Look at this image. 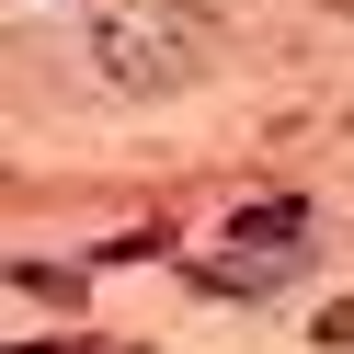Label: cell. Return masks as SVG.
<instances>
[{
	"label": "cell",
	"mask_w": 354,
	"mask_h": 354,
	"mask_svg": "<svg viewBox=\"0 0 354 354\" xmlns=\"http://www.w3.org/2000/svg\"><path fill=\"white\" fill-rule=\"evenodd\" d=\"M206 46H217V24L194 12V0H103L92 12V57H103V80H126V92L194 80Z\"/></svg>",
	"instance_id": "obj_1"
},
{
	"label": "cell",
	"mask_w": 354,
	"mask_h": 354,
	"mask_svg": "<svg viewBox=\"0 0 354 354\" xmlns=\"http://www.w3.org/2000/svg\"><path fill=\"white\" fill-rule=\"evenodd\" d=\"M320 217H308V194H263V206L229 217V252H286V240H308Z\"/></svg>",
	"instance_id": "obj_2"
},
{
	"label": "cell",
	"mask_w": 354,
	"mask_h": 354,
	"mask_svg": "<svg viewBox=\"0 0 354 354\" xmlns=\"http://www.w3.org/2000/svg\"><path fill=\"white\" fill-rule=\"evenodd\" d=\"M24 354H46V343H24Z\"/></svg>",
	"instance_id": "obj_3"
}]
</instances>
